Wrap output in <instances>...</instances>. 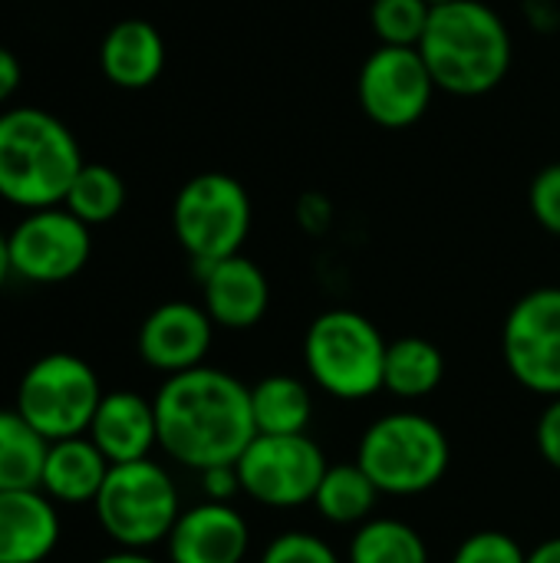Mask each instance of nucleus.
I'll return each instance as SVG.
<instances>
[{"mask_svg":"<svg viewBox=\"0 0 560 563\" xmlns=\"http://www.w3.org/2000/svg\"><path fill=\"white\" fill-rule=\"evenodd\" d=\"M83 152L66 122L36 106L0 112V198L23 211L66 201L83 168Z\"/></svg>","mask_w":560,"mask_h":563,"instance_id":"2","label":"nucleus"},{"mask_svg":"<svg viewBox=\"0 0 560 563\" xmlns=\"http://www.w3.org/2000/svg\"><path fill=\"white\" fill-rule=\"evenodd\" d=\"M330 462L323 449L304 435H254L238 459L241 492L267 508L314 505Z\"/></svg>","mask_w":560,"mask_h":563,"instance_id":"9","label":"nucleus"},{"mask_svg":"<svg viewBox=\"0 0 560 563\" xmlns=\"http://www.w3.org/2000/svg\"><path fill=\"white\" fill-rule=\"evenodd\" d=\"M215 340V323L205 307L188 300H168L155 307L139 327V356L145 366L178 376L195 366H205V356Z\"/></svg>","mask_w":560,"mask_h":563,"instance_id":"13","label":"nucleus"},{"mask_svg":"<svg viewBox=\"0 0 560 563\" xmlns=\"http://www.w3.org/2000/svg\"><path fill=\"white\" fill-rule=\"evenodd\" d=\"M429 7H442V3H455V0H426Z\"/></svg>","mask_w":560,"mask_h":563,"instance_id":"36","label":"nucleus"},{"mask_svg":"<svg viewBox=\"0 0 560 563\" xmlns=\"http://www.w3.org/2000/svg\"><path fill=\"white\" fill-rule=\"evenodd\" d=\"M452 563H528V551L505 531H475L459 544Z\"/></svg>","mask_w":560,"mask_h":563,"instance_id":"28","label":"nucleus"},{"mask_svg":"<svg viewBox=\"0 0 560 563\" xmlns=\"http://www.w3.org/2000/svg\"><path fill=\"white\" fill-rule=\"evenodd\" d=\"M63 208L89 228L109 224L125 208V181L109 165H83L66 191Z\"/></svg>","mask_w":560,"mask_h":563,"instance_id":"25","label":"nucleus"},{"mask_svg":"<svg viewBox=\"0 0 560 563\" xmlns=\"http://www.w3.org/2000/svg\"><path fill=\"white\" fill-rule=\"evenodd\" d=\"M201 307L221 330H251L264 320L271 303L267 274L244 254L224 257L218 264L198 267Z\"/></svg>","mask_w":560,"mask_h":563,"instance_id":"15","label":"nucleus"},{"mask_svg":"<svg viewBox=\"0 0 560 563\" xmlns=\"http://www.w3.org/2000/svg\"><path fill=\"white\" fill-rule=\"evenodd\" d=\"M96 369L76 353H46L23 373L17 386V412L46 439L86 435L102 402Z\"/></svg>","mask_w":560,"mask_h":563,"instance_id":"8","label":"nucleus"},{"mask_svg":"<svg viewBox=\"0 0 560 563\" xmlns=\"http://www.w3.org/2000/svg\"><path fill=\"white\" fill-rule=\"evenodd\" d=\"M446 376V356L422 336H403L386 346L383 389L399 399H426Z\"/></svg>","mask_w":560,"mask_h":563,"instance_id":"21","label":"nucleus"},{"mask_svg":"<svg viewBox=\"0 0 560 563\" xmlns=\"http://www.w3.org/2000/svg\"><path fill=\"white\" fill-rule=\"evenodd\" d=\"M96 563H158V561H152L145 551H116V554H106V558H99Z\"/></svg>","mask_w":560,"mask_h":563,"instance_id":"34","label":"nucleus"},{"mask_svg":"<svg viewBox=\"0 0 560 563\" xmlns=\"http://www.w3.org/2000/svg\"><path fill=\"white\" fill-rule=\"evenodd\" d=\"M158 449L191 472L238 465L254 442L251 389L215 366L168 376L155 393Z\"/></svg>","mask_w":560,"mask_h":563,"instance_id":"1","label":"nucleus"},{"mask_svg":"<svg viewBox=\"0 0 560 563\" xmlns=\"http://www.w3.org/2000/svg\"><path fill=\"white\" fill-rule=\"evenodd\" d=\"M50 442L17 412L0 409V492L40 488Z\"/></svg>","mask_w":560,"mask_h":563,"instance_id":"22","label":"nucleus"},{"mask_svg":"<svg viewBox=\"0 0 560 563\" xmlns=\"http://www.w3.org/2000/svg\"><path fill=\"white\" fill-rule=\"evenodd\" d=\"M261 563H343L340 554L310 531H284L277 534L267 551L261 554Z\"/></svg>","mask_w":560,"mask_h":563,"instance_id":"27","label":"nucleus"},{"mask_svg":"<svg viewBox=\"0 0 560 563\" xmlns=\"http://www.w3.org/2000/svg\"><path fill=\"white\" fill-rule=\"evenodd\" d=\"M350 563H429L422 534L399 518H370L350 541Z\"/></svg>","mask_w":560,"mask_h":563,"instance_id":"24","label":"nucleus"},{"mask_svg":"<svg viewBox=\"0 0 560 563\" xmlns=\"http://www.w3.org/2000/svg\"><path fill=\"white\" fill-rule=\"evenodd\" d=\"M502 353L518 386L560 399V287H538L508 310Z\"/></svg>","mask_w":560,"mask_h":563,"instance_id":"11","label":"nucleus"},{"mask_svg":"<svg viewBox=\"0 0 560 563\" xmlns=\"http://www.w3.org/2000/svg\"><path fill=\"white\" fill-rule=\"evenodd\" d=\"M59 544V515L40 488L0 492V563H43Z\"/></svg>","mask_w":560,"mask_h":563,"instance_id":"17","label":"nucleus"},{"mask_svg":"<svg viewBox=\"0 0 560 563\" xmlns=\"http://www.w3.org/2000/svg\"><path fill=\"white\" fill-rule=\"evenodd\" d=\"M432 7L426 0H370V26L380 46H419Z\"/></svg>","mask_w":560,"mask_h":563,"instance_id":"26","label":"nucleus"},{"mask_svg":"<svg viewBox=\"0 0 560 563\" xmlns=\"http://www.w3.org/2000/svg\"><path fill=\"white\" fill-rule=\"evenodd\" d=\"M20 79H23V69H20L17 53L0 46V106L13 99V92L20 89Z\"/></svg>","mask_w":560,"mask_h":563,"instance_id":"32","label":"nucleus"},{"mask_svg":"<svg viewBox=\"0 0 560 563\" xmlns=\"http://www.w3.org/2000/svg\"><path fill=\"white\" fill-rule=\"evenodd\" d=\"M436 96V79L419 46H376L356 79V99L380 129L416 125Z\"/></svg>","mask_w":560,"mask_h":563,"instance_id":"12","label":"nucleus"},{"mask_svg":"<svg viewBox=\"0 0 560 563\" xmlns=\"http://www.w3.org/2000/svg\"><path fill=\"white\" fill-rule=\"evenodd\" d=\"M251 198L244 185L224 172L188 178L172 205V231L195 267L241 254L251 234Z\"/></svg>","mask_w":560,"mask_h":563,"instance_id":"7","label":"nucleus"},{"mask_svg":"<svg viewBox=\"0 0 560 563\" xmlns=\"http://www.w3.org/2000/svg\"><path fill=\"white\" fill-rule=\"evenodd\" d=\"M538 452L554 472H560V399H551V406L538 419Z\"/></svg>","mask_w":560,"mask_h":563,"instance_id":"30","label":"nucleus"},{"mask_svg":"<svg viewBox=\"0 0 560 563\" xmlns=\"http://www.w3.org/2000/svg\"><path fill=\"white\" fill-rule=\"evenodd\" d=\"M7 254H10V274H17L26 284H63L73 280L89 254H92V234L89 224H83L73 211L63 205L26 211L13 231L7 234Z\"/></svg>","mask_w":560,"mask_h":563,"instance_id":"10","label":"nucleus"},{"mask_svg":"<svg viewBox=\"0 0 560 563\" xmlns=\"http://www.w3.org/2000/svg\"><path fill=\"white\" fill-rule=\"evenodd\" d=\"M102 76L119 89H145L165 69V40L162 33L139 16L119 20L99 46Z\"/></svg>","mask_w":560,"mask_h":563,"instance_id":"18","label":"nucleus"},{"mask_svg":"<svg viewBox=\"0 0 560 563\" xmlns=\"http://www.w3.org/2000/svg\"><path fill=\"white\" fill-rule=\"evenodd\" d=\"M257 435H304L314 419V396L297 376H267L251 386Z\"/></svg>","mask_w":560,"mask_h":563,"instance_id":"20","label":"nucleus"},{"mask_svg":"<svg viewBox=\"0 0 560 563\" xmlns=\"http://www.w3.org/2000/svg\"><path fill=\"white\" fill-rule=\"evenodd\" d=\"M419 53L436 89L465 99L485 96L512 69V33L488 3L455 0L432 7Z\"/></svg>","mask_w":560,"mask_h":563,"instance_id":"3","label":"nucleus"},{"mask_svg":"<svg viewBox=\"0 0 560 563\" xmlns=\"http://www.w3.org/2000/svg\"><path fill=\"white\" fill-rule=\"evenodd\" d=\"M109 465L142 462L158 445L155 402L139 393H106L86 432Z\"/></svg>","mask_w":560,"mask_h":563,"instance_id":"16","label":"nucleus"},{"mask_svg":"<svg viewBox=\"0 0 560 563\" xmlns=\"http://www.w3.org/2000/svg\"><path fill=\"white\" fill-rule=\"evenodd\" d=\"M449 462V435L422 412H389L376 419L356 445V465L373 478L380 495L393 498L432 492L446 478Z\"/></svg>","mask_w":560,"mask_h":563,"instance_id":"4","label":"nucleus"},{"mask_svg":"<svg viewBox=\"0 0 560 563\" xmlns=\"http://www.w3.org/2000/svg\"><path fill=\"white\" fill-rule=\"evenodd\" d=\"M201 488L208 501H224L231 505V498L241 492V478H238V465H218L201 472Z\"/></svg>","mask_w":560,"mask_h":563,"instance_id":"31","label":"nucleus"},{"mask_svg":"<svg viewBox=\"0 0 560 563\" xmlns=\"http://www.w3.org/2000/svg\"><path fill=\"white\" fill-rule=\"evenodd\" d=\"M528 563H560V538L541 541V544L528 554Z\"/></svg>","mask_w":560,"mask_h":563,"instance_id":"33","label":"nucleus"},{"mask_svg":"<svg viewBox=\"0 0 560 563\" xmlns=\"http://www.w3.org/2000/svg\"><path fill=\"white\" fill-rule=\"evenodd\" d=\"M109 468V459L96 449L89 435L59 439L46 449L40 492L59 505H92L106 485Z\"/></svg>","mask_w":560,"mask_h":563,"instance_id":"19","label":"nucleus"},{"mask_svg":"<svg viewBox=\"0 0 560 563\" xmlns=\"http://www.w3.org/2000/svg\"><path fill=\"white\" fill-rule=\"evenodd\" d=\"M528 201H531V214L535 221L558 234L560 238V162L541 168L531 181V191H528Z\"/></svg>","mask_w":560,"mask_h":563,"instance_id":"29","label":"nucleus"},{"mask_svg":"<svg viewBox=\"0 0 560 563\" xmlns=\"http://www.w3.org/2000/svg\"><path fill=\"white\" fill-rule=\"evenodd\" d=\"M10 277V254H7V234L0 231V287L7 284Z\"/></svg>","mask_w":560,"mask_h":563,"instance_id":"35","label":"nucleus"},{"mask_svg":"<svg viewBox=\"0 0 560 563\" xmlns=\"http://www.w3.org/2000/svg\"><path fill=\"white\" fill-rule=\"evenodd\" d=\"M92 505L102 531L122 551H145L168 541L182 515L172 475L152 459L112 465Z\"/></svg>","mask_w":560,"mask_h":563,"instance_id":"6","label":"nucleus"},{"mask_svg":"<svg viewBox=\"0 0 560 563\" xmlns=\"http://www.w3.org/2000/svg\"><path fill=\"white\" fill-rule=\"evenodd\" d=\"M386 346L389 343L370 317L356 310H327L307 327L304 363L327 396L356 402L383 389Z\"/></svg>","mask_w":560,"mask_h":563,"instance_id":"5","label":"nucleus"},{"mask_svg":"<svg viewBox=\"0 0 560 563\" xmlns=\"http://www.w3.org/2000/svg\"><path fill=\"white\" fill-rule=\"evenodd\" d=\"M165 544L172 563H244L251 528L234 505L201 501L178 515Z\"/></svg>","mask_w":560,"mask_h":563,"instance_id":"14","label":"nucleus"},{"mask_svg":"<svg viewBox=\"0 0 560 563\" xmlns=\"http://www.w3.org/2000/svg\"><path fill=\"white\" fill-rule=\"evenodd\" d=\"M376 501H380V488L356 462L330 465L314 495V508L320 511V518L330 525H340V528L366 525L373 518Z\"/></svg>","mask_w":560,"mask_h":563,"instance_id":"23","label":"nucleus"}]
</instances>
